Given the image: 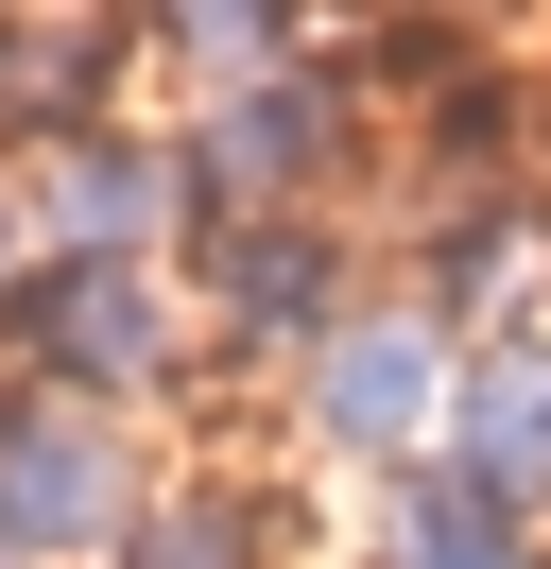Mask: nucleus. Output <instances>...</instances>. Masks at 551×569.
Returning a JSON list of instances; mask_svg holds the SVG:
<instances>
[{"mask_svg": "<svg viewBox=\"0 0 551 569\" xmlns=\"http://www.w3.org/2000/svg\"><path fill=\"white\" fill-rule=\"evenodd\" d=\"M0 535H18V552L121 535V431H103L87 397H18V415H0Z\"/></svg>", "mask_w": 551, "mask_h": 569, "instance_id": "1", "label": "nucleus"}, {"mask_svg": "<svg viewBox=\"0 0 551 569\" xmlns=\"http://www.w3.org/2000/svg\"><path fill=\"white\" fill-rule=\"evenodd\" d=\"M18 328H52V346H69V397L156 380V293H138V259H52V277L18 293Z\"/></svg>", "mask_w": 551, "mask_h": 569, "instance_id": "2", "label": "nucleus"}, {"mask_svg": "<svg viewBox=\"0 0 551 569\" xmlns=\"http://www.w3.org/2000/svg\"><path fill=\"white\" fill-rule=\"evenodd\" d=\"M310 415H328L344 449H413V431H431V328H344Z\"/></svg>", "mask_w": 551, "mask_h": 569, "instance_id": "3", "label": "nucleus"}, {"mask_svg": "<svg viewBox=\"0 0 551 569\" xmlns=\"http://www.w3.org/2000/svg\"><path fill=\"white\" fill-rule=\"evenodd\" d=\"M156 208H172V173H156V156H121V139H69V156H52V224H69V259L138 242Z\"/></svg>", "mask_w": 551, "mask_h": 569, "instance_id": "4", "label": "nucleus"}, {"mask_svg": "<svg viewBox=\"0 0 551 569\" xmlns=\"http://www.w3.org/2000/svg\"><path fill=\"white\" fill-rule=\"evenodd\" d=\"M310 156H328V104H310V87H241V104H207V173H259V190H293Z\"/></svg>", "mask_w": 551, "mask_h": 569, "instance_id": "5", "label": "nucleus"}, {"mask_svg": "<svg viewBox=\"0 0 551 569\" xmlns=\"http://www.w3.org/2000/svg\"><path fill=\"white\" fill-rule=\"evenodd\" d=\"M224 311L241 328H310L328 311V242H310V224H241L224 242Z\"/></svg>", "mask_w": 551, "mask_h": 569, "instance_id": "6", "label": "nucleus"}, {"mask_svg": "<svg viewBox=\"0 0 551 569\" xmlns=\"http://www.w3.org/2000/svg\"><path fill=\"white\" fill-rule=\"evenodd\" d=\"M224 535H241V518H156V552H138V569H241Z\"/></svg>", "mask_w": 551, "mask_h": 569, "instance_id": "7", "label": "nucleus"}]
</instances>
